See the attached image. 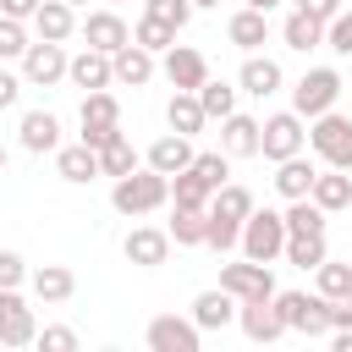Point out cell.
Masks as SVG:
<instances>
[{"label":"cell","mask_w":352,"mask_h":352,"mask_svg":"<svg viewBox=\"0 0 352 352\" xmlns=\"http://www.w3.org/2000/svg\"><path fill=\"white\" fill-rule=\"evenodd\" d=\"M165 204H170V176H160V170H148V165H138L132 176H116V182H110V209L126 214V220H148V214L165 209Z\"/></svg>","instance_id":"cell-1"},{"label":"cell","mask_w":352,"mask_h":352,"mask_svg":"<svg viewBox=\"0 0 352 352\" xmlns=\"http://www.w3.org/2000/svg\"><path fill=\"white\" fill-rule=\"evenodd\" d=\"M236 248H242V258H253V264H280V253H286V220H280V209H253V214L242 220Z\"/></svg>","instance_id":"cell-2"},{"label":"cell","mask_w":352,"mask_h":352,"mask_svg":"<svg viewBox=\"0 0 352 352\" xmlns=\"http://www.w3.org/2000/svg\"><path fill=\"white\" fill-rule=\"evenodd\" d=\"M308 148L319 154V165L352 170V116H341V110L314 116V121H308Z\"/></svg>","instance_id":"cell-3"},{"label":"cell","mask_w":352,"mask_h":352,"mask_svg":"<svg viewBox=\"0 0 352 352\" xmlns=\"http://www.w3.org/2000/svg\"><path fill=\"white\" fill-rule=\"evenodd\" d=\"M341 72L336 66H308L297 82H292V110L302 116V121H314V116H324V110H336V99H341Z\"/></svg>","instance_id":"cell-4"},{"label":"cell","mask_w":352,"mask_h":352,"mask_svg":"<svg viewBox=\"0 0 352 352\" xmlns=\"http://www.w3.org/2000/svg\"><path fill=\"white\" fill-rule=\"evenodd\" d=\"M275 302V314H280V324L286 330H297V336H330V302L319 297V292H275L270 297Z\"/></svg>","instance_id":"cell-5"},{"label":"cell","mask_w":352,"mask_h":352,"mask_svg":"<svg viewBox=\"0 0 352 352\" xmlns=\"http://www.w3.org/2000/svg\"><path fill=\"white\" fill-rule=\"evenodd\" d=\"M308 148V121L297 116V110H275V116H264L258 121V154L264 160H292V154H302Z\"/></svg>","instance_id":"cell-6"},{"label":"cell","mask_w":352,"mask_h":352,"mask_svg":"<svg viewBox=\"0 0 352 352\" xmlns=\"http://www.w3.org/2000/svg\"><path fill=\"white\" fill-rule=\"evenodd\" d=\"M77 121H82V138H77V143H88V148L99 154L110 138H121V99H116L110 88H99V94H82V110H77Z\"/></svg>","instance_id":"cell-7"},{"label":"cell","mask_w":352,"mask_h":352,"mask_svg":"<svg viewBox=\"0 0 352 352\" xmlns=\"http://www.w3.org/2000/svg\"><path fill=\"white\" fill-rule=\"evenodd\" d=\"M143 346L148 352H204V330L187 314H154L143 330Z\"/></svg>","instance_id":"cell-8"},{"label":"cell","mask_w":352,"mask_h":352,"mask_svg":"<svg viewBox=\"0 0 352 352\" xmlns=\"http://www.w3.org/2000/svg\"><path fill=\"white\" fill-rule=\"evenodd\" d=\"M220 292H231L236 302H264V297H275V275H270V264L231 258V264H220Z\"/></svg>","instance_id":"cell-9"},{"label":"cell","mask_w":352,"mask_h":352,"mask_svg":"<svg viewBox=\"0 0 352 352\" xmlns=\"http://www.w3.org/2000/svg\"><path fill=\"white\" fill-rule=\"evenodd\" d=\"M77 33H82V38H88V50H99V55H116V50H126V44H132V28H126V16H121L116 6L77 16Z\"/></svg>","instance_id":"cell-10"},{"label":"cell","mask_w":352,"mask_h":352,"mask_svg":"<svg viewBox=\"0 0 352 352\" xmlns=\"http://www.w3.org/2000/svg\"><path fill=\"white\" fill-rule=\"evenodd\" d=\"M160 77H165L176 94H198V88L209 82V60H204L192 44H170V50L160 55Z\"/></svg>","instance_id":"cell-11"},{"label":"cell","mask_w":352,"mask_h":352,"mask_svg":"<svg viewBox=\"0 0 352 352\" xmlns=\"http://www.w3.org/2000/svg\"><path fill=\"white\" fill-rule=\"evenodd\" d=\"M66 44H44V38H33L28 44V55H22V82L28 88H55V82H66Z\"/></svg>","instance_id":"cell-12"},{"label":"cell","mask_w":352,"mask_h":352,"mask_svg":"<svg viewBox=\"0 0 352 352\" xmlns=\"http://www.w3.org/2000/svg\"><path fill=\"white\" fill-rule=\"evenodd\" d=\"M38 314L22 292H0V346H33Z\"/></svg>","instance_id":"cell-13"},{"label":"cell","mask_w":352,"mask_h":352,"mask_svg":"<svg viewBox=\"0 0 352 352\" xmlns=\"http://www.w3.org/2000/svg\"><path fill=\"white\" fill-rule=\"evenodd\" d=\"M121 253H126V264H138V270H160V264L170 258V236H165V226H132L126 242H121Z\"/></svg>","instance_id":"cell-14"},{"label":"cell","mask_w":352,"mask_h":352,"mask_svg":"<svg viewBox=\"0 0 352 352\" xmlns=\"http://www.w3.org/2000/svg\"><path fill=\"white\" fill-rule=\"evenodd\" d=\"M280 82H286V72L275 55H248L236 72V94H248V99H270V94H280Z\"/></svg>","instance_id":"cell-15"},{"label":"cell","mask_w":352,"mask_h":352,"mask_svg":"<svg viewBox=\"0 0 352 352\" xmlns=\"http://www.w3.org/2000/svg\"><path fill=\"white\" fill-rule=\"evenodd\" d=\"M16 143H22L28 154H55V148H60V116H55V110H22Z\"/></svg>","instance_id":"cell-16"},{"label":"cell","mask_w":352,"mask_h":352,"mask_svg":"<svg viewBox=\"0 0 352 352\" xmlns=\"http://www.w3.org/2000/svg\"><path fill=\"white\" fill-rule=\"evenodd\" d=\"M192 138H182V132H165V138H154L148 148H143V165L148 170H160V176H176V170H187L192 165Z\"/></svg>","instance_id":"cell-17"},{"label":"cell","mask_w":352,"mask_h":352,"mask_svg":"<svg viewBox=\"0 0 352 352\" xmlns=\"http://www.w3.org/2000/svg\"><path fill=\"white\" fill-rule=\"evenodd\" d=\"M66 82L72 88H82V94H99V88H110L116 77H110V55H99V50H77L72 60H66Z\"/></svg>","instance_id":"cell-18"},{"label":"cell","mask_w":352,"mask_h":352,"mask_svg":"<svg viewBox=\"0 0 352 352\" xmlns=\"http://www.w3.org/2000/svg\"><path fill=\"white\" fill-rule=\"evenodd\" d=\"M220 154H226V160H253V154H258V116L231 110V116L220 121Z\"/></svg>","instance_id":"cell-19"},{"label":"cell","mask_w":352,"mask_h":352,"mask_svg":"<svg viewBox=\"0 0 352 352\" xmlns=\"http://www.w3.org/2000/svg\"><path fill=\"white\" fill-rule=\"evenodd\" d=\"M198 330H226V324H236V297L231 292H220V286H204L198 297H192V314H187Z\"/></svg>","instance_id":"cell-20"},{"label":"cell","mask_w":352,"mask_h":352,"mask_svg":"<svg viewBox=\"0 0 352 352\" xmlns=\"http://www.w3.org/2000/svg\"><path fill=\"white\" fill-rule=\"evenodd\" d=\"M236 324H242V336L258 341V346H270V341L286 336V324H280V314H275L270 297H264V302H236Z\"/></svg>","instance_id":"cell-21"},{"label":"cell","mask_w":352,"mask_h":352,"mask_svg":"<svg viewBox=\"0 0 352 352\" xmlns=\"http://www.w3.org/2000/svg\"><path fill=\"white\" fill-rule=\"evenodd\" d=\"M28 33L44 38V44H66V38L77 33V11H72L66 0H44V6L33 11V22H28Z\"/></svg>","instance_id":"cell-22"},{"label":"cell","mask_w":352,"mask_h":352,"mask_svg":"<svg viewBox=\"0 0 352 352\" xmlns=\"http://www.w3.org/2000/svg\"><path fill=\"white\" fill-rule=\"evenodd\" d=\"M154 72H160V55H148V50H138V44H126V50L110 55V77H116L121 88H143V82H154Z\"/></svg>","instance_id":"cell-23"},{"label":"cell","mask_w":352,"mask_h":352,"mask_svg":"<svg viewBox=\"0 0 352 352\" xmlns=\"http://www.w3.org/2000/svg\"><path fill=\"white\" fill-rule=\"evenodd\" d=\"M55 176L72 182V187H88V182L99 176V154H94L88 143H60V148H55Z\"/></svg>","instance_id":"cell-24"},{"label":"cell","mask_w":352,"mask_h":352,"mask_svg":"<svg viewBox=\"0 0 352 352\" xmlns=\"http://www.w3.org/2000/svg\"><path fill=\"white\" fill-rule=\"evenodd\" d=\"M308 198H314L324 214L352 209V170H330V165H319V176H314V187H308Z\"/></svg>","instance_id":"cell-25"},{"label":"cell","mask_w":352,"mask_h":352,"mask_svg":"<svg viewBox=\"0 0 352 352\" xmlns=\"http://www.w3.org/2000/svg\"><path fill=\"white\" fill-rule=\"evenodd\" d=\"M28 292H33L38 302H66V297L77 292V275H72L66 264H38V270H28Z\"/></svg>","instance_id":"cell-26"},{"label":"cell","mask_w":352,"mask_h":352,"mask_svg":"<svg viewBox=\"0 0 352 352\" xmlns=\"http://www.w3.org/2000/svg\"><path fill=\"white\" fill-rule=\"evenodd\" d=\"M226 38H231V44L242 50V55H258V44L270 38V16H264V11H248V6H242V11H231V22H226Z\"/></svg>","instance_id":"cell-27"},{"label":"cell","mask_w":352,"mask_h":352,"mask_svg":"<svg viewBox=\"0 0 352 352\" xmlns=\"http://www.w3.org/2000/svg\"><path fill=\"white\" fill-rule=\"evenodd\" d=\"M314 176H319V165H314L308 154H292V160H280V165H275V192H280L286 204H292V198H308Z\"/></svg>","instance_id":"cell-28"},{"label":"cell","mask_w":352,"mask_h":352,"mask_svg":"<svg viewBox=\"0 0 352 352\" xmlns=\"http://www.w3.org/2000/svg\"><path fill=\"white\" fill-rule=\"evenodd\" d=\"M165 126H170V132H182V138H198V132L209 126V116H204L198 94H170V104H165Z\"/></svg>","instance_id":"cell-29"},{"label":"cell","mask_w":352,"mask_h":352,"mask_svg":"<svg viewBox=\"0 0 352 352\" xmlns=\"http://www.w3.org/2000/svg\"><path fill=\"white\" fill-rule=\"evenodd\" d=\"M280 220H286V236H324V209L314 204V198H292L286 209H280Z\"/></svg>","instance_id":"cell-30"},{"label":"cell","mask_w":352,"mask_h":352,"mask_svg":"<svg viewBox=\"0 0 352 352\" xmlns=\"http://www.w3.org/2000/svg\"><path fill=\"white\" fill-rule=\"evenodd\" d=\"M138 165H143V154L132 148V138H126V132H121V138H110V143L99 148V176H110V182H116V176H132Z\"/></svg>","instance_id":"cell-31"},{"label":"cell","mask_w":352,"mask_h":352,"mask_svg":"<svg viewBox=\"0 0 352 352\" xmlns=\"http://www.w3.org/2000/svg\"><path fill=\"white\" fill-rule=\"evenodd\" d=\"M204 226H209V209H170V248H204Z\"/></svg>","instance_id":"cell-32"},{"label":"cell","mask_w":352,"mask_h":352,"mask_svg":"<svg viewBox=\"0 0 352 352\" xmlns=\"http://www.w3.org/2000/svg\"><path fill=\"white\" fill-rule=\"evenodd\" d=\"M280 38H286V50H297V55H308V50H319V44H324V22H314V16H302V11H292V16L280 22Z\"/></svg>","instance_id":"cell-33"},{"label":"cell","mask_w":352,"mask_h":352,"mask_svg":"<svg viewBox=\"0 0 352 352\" xmlns=\"http://www.w3.org/2000/svg\"><path fill=\"white\" fill-rule=\"evenodd\" d=\"M258 204H253V192L242 187V182H226L214 198H209V214H226V220H248Z\"/></svg>","instance_id":"cell-34"},{"label":"cell","mask_w":352,"mask_h":352,"mask_svg":"<svg viewBox=\"0 0 352 352\" xmlns=\"http://www.w3.org/2000/svg\"><path fill=\"white\" fill-rule=\"evenodd\" d=\"M198 104H204V116H209V121H226V116L236 110V82H220V77H209V82L198 88Z\"/></svg>","instance_id":"cell-35"},{"label":"cell","mask_w":352,"mask_h":352,"mask_svg":"<svg viewBox=\"0 0 352 352\" xmlns=\"http://www.w3.org/2000/svg\"><path fill=\"white\" fill-rule=\"evenodd\" d=\"M187 170H192V176H198L209 192H220V187L231 182V160H226L220 148H204V154H192V165H187Z\"/></svg>","instance_id":"cell-36"},{"label":"cell","mask_w":352,"mask_h":352,"mask_svg":"<svg viewBox=\"0 0 352 352\" xmlns=\"http://www.w3.org/2000/svg\"><path fill=\"white\" fill-rule=\"evenodd\" d=\"M209 198H214V192H209L192 170H176V176H170V209H209Z\"/></svg>","instance_id":"cell-37"},{"label":"cell","mask_w":352,"mask_h":352,"mask_svg":"<svg viewBox=\"0 0 352 352\" xmlns=\"http://www.w3.org/2000/svg\"><path fill=\"white\" fill-rule=\"evenodd\" d=\"M286 264H297V270H319L324 258H330V242L324 236H286V253H280Z\"/></svg>","instance_id":"cell-38"},{"label":"cell","mask_w":352,"mask_h":352,"mask_svg":"<svg viewBox=\"0 0 352 352\" xmlns=\"http://www.w3.org/2000/svg\"><path fill=\"white\" fill-rule=\"evenodd\" d=\"M314 292H319L324 302L346 297V292H352V264H336V258H324V264L314 270Z\"/></svg>","instance_id":"cell-39"},{"label":"cell","mask_w":352,"mask_h":352,"mask_svg":"<svg viewBox=\"0 0 352 352\" xmlns=\"http://www.w3.org/2000/svg\"><path fill=\"white\" fill-rule=\"evenodd\" d=\"M132 44L148 50V55H165V50L176 44V28H165V22H154V16H138V22H132Z\"/></svg>","instance_id":"cell-40"},{"label":"cell","mask_w":352,"mask_h":352,"mask_svg":"<svg viewBox=\"0 0 352 352\" xmlns=\"http://www.w3.org/2000/svg\"><path fill=\"white\" fill-rule=\"evenodd\" d=\"M143 16H154V22H165V28H187L192 22V0H143Z\"/></svg>","instance_id":"cell-41"},{"label":"cell","mask_w":352,"mask_h":352,"mask_svg":"<svg viewBox=\"0 0 352 352\" xmlns=\"http://www.w3.org/2000/svg\"><path fill=\"white\" fill-rule=\"evenodd\" d=\"M28 44H33L28 22H11V16H0V66H6V60H22V55H28Z\"/></svg>","instance_id":"cell-42"},{"label":"cell","mask_w":352,"mask_h":352,"mask_svg":"<svg viewBox=\"0 0 352 352\" xmlns=\"http://www.w3.org/2000/svg\"><path fill=\"white\" fill-rule=\"evenodd\" d=\"M236 236H242V220L209 214V226H204V248H214V253H231V248H236Z\"/></svg>","instance_id":"cell-43"},{"label":"cell","mask_w":352,"mask_h":352,"mask_svg":"<svg viewBox=\"0 0 352 352\" xmlns=\"http://www.w3.org/2000/svg\"><path fill=\"white\" fill-rule=\"evenodd\" d=\"M33 352H82V341H77L72 324H44V330L33 336Z\"/></svg>","instance_id":"cell-44"},{"label":"cell","mask_w":352,"mask_h":352,"mask_svg":"<svg viewBox=\"0 0 352 352\" xmlns=\"http://www.w3.org/2000/svg\"><path fill=\"white\" fill-rule=\"evenodd\" d=\"M324 50H336V55H352V11L341 6L330 22H324Z\"/></svg>","instance_id":"cell-45"},{"label":"cell","mask_w":352,"mask_h":352,"mask_svg":"<svg viewBox=\"0 0 352 352\" xmlns=\"http://www.w3.org/2000/svg\"><path fill=\"white\" fill-rule=\"evenodd\" d=\"M22 286H28V258L0 248V292H22Z\"/></svg>","instance_id":"cell-46"},{"label":"cell","mask_w":352,"mask_h":352,"mask_svg":"<svg viewBox=\"0 0 352 352\" xmlns=\"http://www.w3.org/2000/svg\"><path fill=\"white\" fill-rule=\"evenodd\" d=\"M292 11H302V16H314V22H330V16L341 11V0H292Z\"/></svg>","instance_id":"cell-47"},{"label":"cell","mask_w":352,"mask_h":352,"mask_svg":"<svg viewBox=\"0 0 352 352\" xmlns=\"http://www.w3.org/2000/svg\"><path fill=\"white\" fill-rule=\"evenodd\" d=\"M22 88H28L22 72H6V66H0V110H11V104L22 99Z\"/></svg>","instance_id":"cell-48"},{"label":"cell","mask_w":352,"mask_h":352,"mask_svg":"<svg viewBox=\"0 0 352 352\" xmlns=\"http://www.w3.org/2000/svg\"><path fill=\"white\" fill-rule=\"evenodd\" d=\"M38 6H44V0H0V16H11V22H33Z\"/></svg>","instance_id":"cell-49"},{"label":"cell","mask_w":352,"mask_h":352,"mask_svg":"<svg viewBox=\"0 0 352 352\" xmlns=\"http://www.w3.org/2000/svg\"><path fill=\"white\" fill-rule=\"evenodd\" d=\"M330 330H352V292L330 302Z\"/></svg>","instance_id":"cell-50"},{"label":"cell","mask_w":352,"mask_h":352,"mask_svg":"<svg viewBox=\"0 0 352 352\" xmlns=\"http://www.w3.org/2000/svg\"><path fill=\"white\" fill-rule=\"evenodd\" d=\"M330 352H352V330H330Z\"/></svg>","instance_id":"cell-51"},{"label":"cell","mask_w":352,"mask_h":352,"mask_svg":"<svg viewBox=\"0 0 352 352\" xmlns=\"http://www.w3.org/2000/svg\"><path fill=\"white\" fill-rule=\"evenodd\" d=\"M242 6H248V11H264V16H270V11L280 6V0H242Z\"/></svg>","instance_id":"cell-52"},{"label":"cell","mask_w":352,"mask_h":352,"mask_svg":"<svg viewBox=\"0 0 352 352\" xmlns=\"http://www.w3.org/2000/svg\"><path fill=\"white\" fill-rule=\"evenodd\" d=\"M214 6H220V0H192V11H214Z\"/></svg>","instance_id":"cell-53"},{"label":"cell","mask_w":352,"mask_h":352,"mask_svg":"<svg viewBox=\"0 0 352 352\" xmlns=\"http://www.w3.org/2000/svg\"><path fill=\"white\" fill-rule=\"evenodd\" d=\"M66 6H72V11H77V6H88V0H66Z\"/></svg>","instance_id":"cell-54"},{"label":"cell","mask_w":352,"mask_h":352,"mask_svg":"<svg viewBox=\"0 0 352 352\" xmlns=\"http://www.w3.org/2000/svg\"><path fill=\"white\" fill-rule=\"evenodd\" d=\"M0 170H6V143H0Z\"/></svg>","instance_id":"cell-55"},{"label":"cell","mask_w":352,"mask_h":352,"mask_svg":"<svg viewBox=\"0 0 352 352\" xmlns=\"http://www.w3.org/2000/svg\"><path fill=\"white\" fill-rule=\"evenodd\" d=\"M99 352H121V346H99Z\"/></svg>","instance_id":"cell-56"},{"label":"cell","mask_w":352,"mask_h":352,"mask_svg":"<svg viewBox=\"0 0 352 352\" xmlns=\"http://www.w3.org/2000/svg\"><path fill=\"white\" fill-rule=\"evenodd\" d=\"M110 6H126V0H110Z\"/></svg>","instance_id":"cell-57"},{"label":"cell","mask_w":352,"mask_h":352,"mask_svg":"<svg viewBox=\"0 0 352 352\" xmlns=\"http://www.w3.org/2000/svg\"><path fill=\"white\" fill-rule=\"evenodd\" d=\"M204 352H209V346H204Z\"/></svg>","instance_id":"cell-58"}]
</instances>
